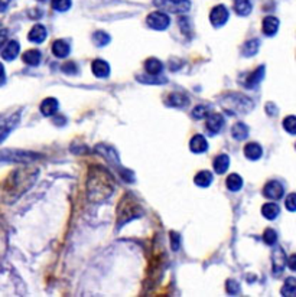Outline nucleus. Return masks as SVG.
I'll use <instances>...</instances> for the list:
<instances>
[{
    "label": "nucleus",
    "instance_id": "nucleus-1",
    "mask_svg": "<svg viewBox=\"0 0 296 297\" xmlns=\"http://www.w3.org/2000/svg\"><path fill=\"white\" fill-rule=\"evenodd\" d=\"M116 189L114 179L109 170L100 166H92L87 177V193L91 202L107 201Z\"/></svg>",
    "mask_w": 296,
    "mask_h": 297
},
{
    "label": "nucleus",
    "instance_id": "nucleus-2",
    "mask_svg": "<svg viewBox=\"0 0 296 297\" xmlns=\"http://www.w3.org/2000/svg\"><path fill=\"white\" fill-rule=\"evenodd\" d=\"M37 176H38V169L32 166H23L13 170L9 175L4 185L6 201L9 199V202H13L19 196H22L35 183Z\"/></svg>",
    "mask_w": 296,
    "mask_h": 297
},
{
    "label": "nucleus",
    "instance_id": "nucleus-3",
    "mask_svg": "<svg viewBox=\"0 0 296 297\" xmlns=\"http://www.w3.org/2000/svg\"><path fill=\"white\" fill-rule=\"evenodd\" d=\"M143 215V208L137 202V199L131 195L127 193L126 196L122 198L119 207H117V225L119 228L126 225L127 222L140 218Z\"/></svg>",
    "mask_w": 296,
    "mask_h": 297
},
{
    "label": "nucleus",
    "instance_id": "nucleus-4",
    "mask_svg": "<svg viewBox=\"0 0 296 297\" xmlns=\"http://www.w3.org/2000/svg\"><path fill=\"white\" fill-rule=\"evenodd\" d=\"M222 108L230 114H244L253 110V101L243 94H228L221 100Z\"/></svg>",
    "mask_w": 296,
    "mask_h": 297
},
{
    "label": "nucleus",
    "instance_id": "nucleus-5",
    "mask_svg": "<svg viewBox=\"0 0 296 297\" xmlns=\"http://www.w3.org/2000/svg\"><path fill=\"white\" fill-rule=\"evenodd\" d=\"M41 156L34 152H25V150H0V162H10V163H32Z\"/></svg>",
    "mask_w": 296,
    "mask_h": 297
},
{
    "label": "nucleus",
    "instance_id": "nucleus-6",
    "mask_svg": "<svg viewBox=\"0 0 296 297\" xmlns=\"http://www.w3.org/2000/svg\"><path fill=\"white\" fill-rule=\"evenodd\" d=\"M95 152H98V155H101V156H103L110 165H113L116 169L120 170L123 179H126L127 182H133V173L126 169H122L119 156H117V153L114 152V149H111L110 146H106V144H100V146L95 147Z\"/></svg>",
    "mask_w": 296,
    "mask_h": 297
},
{
    "label": "nucleus",
    "instance_id": "nucleus-7",
    "mask_svg": "<svg viewBox=\"0 0 296 297\" xmlns=\"http://www.w3.org/2000/svg\"><path fill=\"white\" fill-rule=\"evenodd\" d=\"M153 4L165 13H186L191 9L189 0H153Z\"/></svg>",
    "mask_w": 296,
    "mask_h": 297
},
{
    "label": "nucleus",
    "instance_id": "nucleus-8",
    "mask_svg": "<svg viewBox=\"0 0 296 297\" xmlns=\"http://www.w3.org/2000/svg\"><path fill=\"white\" fill-rule=\"evenodd\" d=\"M20 120V111H15L13 114L0 116V143H3L7 136L16 128Z\"/></svg>",
    "mask_w": 296,
    "mask_h": 297
},
{
    "label": "nucleus",
    "instance_id": "nucleus-9",
    "mask_svg": "<svg viewBox=\"0 0 296 297\" xmlns=\"http://www.w3.org/2000/svg\"><path fill=\"white\" fill-rule=\"evenodd\" d=\"M146 23L150 29L155 31H165L170 25L169 16L165 12H153L148 16Z\"/></svg>",
    "mask_w": 296,
    "mask_h": 297
},
{
    "label": "nucleus",
    "instance_id": "nucleus-10",
    "mask_svg": "<svg viewBox=\"0 0 296 297\" xmlns=\"http://www.w3.org/2000/svg\"><path fill=\"white\" fill-rule=\"evenodd\" d=\"M228 17H230V13H228V9L224 4L215 6L211 10V13H210V22L212 23V26H215V28H220V26L225 25Z\"/></svg>",
    "mask_w": 296,
    "mask_h": 297
},
{
    "label": "nucleus",
    "instance_id": "nucleus-11",
    "mask_svg": "<svg viewBox=\"0 0 296 297\" xmlns=\"http://www.w3.org/2000/svg\"><path fill=\"white\" fill-rule=\"evenodd\" d=\"M283 193H285V189L278 180H270L263 188V195L267 199H280Z\"/></svg>",
    "mask_w": 296,
    "mask_h": 297
},
{
    "label": "nucleus",
    "instance_id": "nucleus-12",
    "mask_svg": "<svg viewBox=\"0 0 296 297\" xmlns=\"http://www.w3.org/2000/svg\"><path fill=\"white\" fill-rule=\"evenodd\" d=\"M224 124H225V120H224V117L221 116V114H218V113H212V114H208L207 116V123H205V126H207V130H208V133L210 134H218L220 131H221V128L224 127Z\"/></svg>",
    "mask_w": 296,
    "mask_h": 297
},
{
    "label": "nucleus",
    "instance_id": "nucleus-13",
    "mask_svg": "<svg viewBox=\"0 0 296 297\" xmlns=\"http://www.w3.org/2000/svg\"><path fill=\"white\" fill-rule=\"evenodd\" d=\"M286 265V254L280 247H276L272 255V267H273V274H280Z\"/></svg>",
    "mask_w": 296,
    "mask_h": 297
},
{
    "label": "nucleus",
    "instance_id": "nucleus-14",
    "mask_svg": "<svg viewBox=\"0 0 296 297\" xmlns=\"http://www.w3.org/2000/svg\"><path fill=\"white\" fill-rule=\"evenodd\" d=\"M189 149L195 155L205 153L208 150V141H207V139L203 134H195L191 139V141H189Z\"/></svg>",
    "mask_w": 296,
    "mask_h": 297
},
{
    "label": "nucleus",
    "instance_id": "nucleus-15",
    "mask_svg": "<svg viewBox=\"0 0 296 297\" xmlns=\"http://www.w3.org/2000/svg\"><path fill=\"white\" fill-rule=\"evenodd\" d=\"M261 29H263V34L266 36H275L278 34V29H279V20L278 17L275 16H266L263 19V25H261Z\"/></svg>",
    "mask_w": 296,
    "mask_h": 297
},
{
    "label": "nucleus",
    "instance_id": "nucleus-16",
    "mask_svg": "<svg viewBox=\"0 0 296 297\" xmlns=\"http://www.w3.org/2000/svg\"><path fill=\"white\" fill-rule=\"evenodd\" d=\"M91 71L97 78H107L110 75V65L104 59H95L91 65Z\"/></svg>",
    "mask_w": 296,
    "mask_h": 297
},
{
    "label": "nucleus",
    "instance_id": "nucleus-17",
    "mask_svg": "<svg viewBox=\"0 0 296 297\" xmlns=\"http://www.w3.org/2000/svg\"><path fill=\"white\" fill-rule=\"evenodd\" d=\"M19 52H20V45H19V42H18V41H10V42L3 48V51H1V58H3L4 61H13V59L18 58Z\"/></svg>",
    "mask_w": 296,
    "mask_h": 297
},
{
    "label": "nucleus",
    "instance_id": "nucleus-18",
    "mask_svg": "<svg viewBox=\"0 0 296 297\" xmlns=\"http://www.w3.org/2000/svg\"><path fill=\"white\" fill-rule=\"evenodd\" d=\"M263 78H264V67H259L256 71H253L249 75V78L244 81V87L249 88V89H254V88L259 87V84L261 83Z\"/></svg>",
    "mask_w": 296,
    "mask_h": 297
},
{
    "label": "nucleus",
    "instance_id": "nucleus-19",
    "mask_svg": "<svg viewBox=\"0 0 296 297\" xmlns=\"http://www.w3.org/2000/svg\"><path fill=\"white\" fill-rule=\"evenodd\" d=\"M46 35H48V32H46V28L43 26V25H35L32 29H31V32H29V35H28V39L31 41V42L34 43H42L45 39H46Z\"/></svg>",
    "mask_w": 296,
    "mask_h": 297
},
{
    "label": "nucleus",
    "instance_id": "nucleus-20",
    "mask_svg": "<svg viewBox=\"0 0 296 297\" xmlns=\"http://www.w3.org/2000/svg\"><path fill=\"white\" fill-rule=\"evenodd\" d=\"M189 100L185 94H181V92H173L169 94V97L166 98V104L170 107H175V108H184L185 105H188Z\"/></svg>",
    "mask_w": 296,
    "mask_h": 297
},
{
    "label": "nucleus",
    "instance_id": "nucleus-21",
    "mask_svg": "<svg viewBox=\"0 0 296 297\" xmlns=\"http://www.w3.org/2000/svg\"><path fill=\"white\" fill-rule=\"evenodd\" d=\"M263 155V149L259 143H247L244 146V156L249 159V160H259Z\"/></svg>",
    "mask_w": 296,
    "mask_h": 297
},
{
    "label": "nucleus",
    "instance_id": "nucleus-22",
    "mask_svg": "<svg viewBox=\"0 0 296 297\" xmlns=\"http://www.w3.org/2000/svg\"><path fill=\"white\" fill-rule=\"evenodd\" d=\"M23 62L31 65V67H38L42 61V53L39 49H31V51H26L22 56Z\"/></svg>",
    "mask_w": 296,
    "mask_h": 297
},
{
    "label": "nucleus",
    "instance_id": "nucleus-23",
    "mask_svg": "<svg viewBox=\"0 0 296 297\" xmlns=\"http://www.w3.org/2000/svg\"><path fill=\"white\" fill-rule=\"evenodd\" d=\"M58 107H59V104H58L56 98H52V97L45 98L42 101V104H41V113H42L43 116H46V117L54 116L58 111Z\"/></svg>",
    "mask_w": 296,
    "mask_h": 297
},
{
    "label": "nucleus",
    "instance_id": "nucleus-24",
    "mask_svg": "<svg viewBox=\"0 0 296 297\" xmlns=\"http://www.w3.org/2000/svg\"><path fill=\"white\" fill-rule=\"evenodd\" d=\"M145 70L149 75H161L164 71V64L156 58H149L145 62Z\"/></svg>",
    "mask_w": 296,
    "mask_h": 297
},
{
    "label": "nucleus",
    "instance_id": "nucleus-25",
    "mask_svg": "<svg viewBox=\"0 0 296 297\" xmlns=\"http://www.w3.org/2000/svg\"><path fill=\"white\" fill-rule=\"evenodd\" d=\"M52 53L56 58H67L70 55V45L62 39L55 41L52 43Z\"/></svg>",
    "mask_w": 296,
    "mask_h": 297
},
{
    "label": "nucleus",
    "instance_id": "nucleus-26",
    "mask_svg": "<svg viewBox=\"0 0 296 297\" xmlns=\"http://www.w3.org/2000/svg\"><path fill=\"white\" fill-rule=\"evenodd\" d=\"M212 166H214L215 173L222 175V173H225V172H227L228 166H230V157H228L227 155H220V156H217V157L214 159Z\"/></svg>",
    "mask_w": 296,
    "mask_h": 297
},
{
    "label": "nucleus",
    "instance_id": "nucleus-27",
    "mask_svg": "<svg viewBox=\"0 0 296 297\" xmlns=\"http://www.w3.org/2000/svg\"><path fill=\"white\" fill-rule=\"evenodd\" d=\"M225 185H227V189L231 191V192H239L241 188H243V179L240 175L237 173H231L227 180H225Z\"/></svg>",
    "mask_w": 296,
    "mask_h": 297
},
{
    "label": "nucleus",
    "instance_id": "nucleus-28",
    "mask_svg": "<svg viewBox=\"0 0 296 297\" xmlns=\"http://www.w3.org/2000/svg\"><path fill=\"white\" fill-rule=\"evenodd\" d=\"M261 213H263V216L264 218H267V219H276L278 218V215L280 213V208H279V205L278 204H275V202H267V204H264L263 207H261Z\"/></svg>",
    "mask_w": 296,
    "mask_h": 297
},
{
    "label": "nucleus",
    "instance_id": "nucleus-29",
    "mask_svg": "<svg viewBox=\"0 0 296 297\" xmlns=\"http://www.w3.org/2000/svg\"><path fill=\"white\" fill-rule=\"evenodd\" d=\"M231 136L241 141V140H246L249 137V127L244 124V123H236L233 127H231Z\"/></svg>",
    "mask_w": 296,
    "mask_h": 297
},
{
    "label": "nucleus",
    "instance_id": "nucleus-30",
    "mask_svg": "<svg viewBox=\"0 0 296 297\" xmlns=\"http://www.w3.org/2000/svg\"><path fill=\"white\" fill-rule=\"evenodd\" d=\"M260 45H261L260 39H250V41H247V42L243 45L241 53H243L244 56H254V55L259 52Z\"/></svg>",
    "mask_w": 296,
    "mask_h": 297
},
{
    "label": "nucleus",
    "instance_id": "nucleus-31",
    "mask_svg": "<svg viewBox=\"0 0 296 297\" xmlns=\"http://www.w3.org/2000/svg\"><path fill=\"white\" fill-rule=\"evenodd\" d=\"M195 185L200 188H208L212 182V173L208 170H203L200 173H197L195 179H194Z\"/></svg>",
    "mask_w": 296,
    "mask_h": 297
},
{
    "label": "nucleus",
    "instance_id": "nucleus-32",
    "mask_svg": "<svg viewBox=\"0 0 296 297\" xmlns=\"http://www.w3.org/2000/svg\"><path fill=\"white\" fill-rule=\"evenodd\" d=\"M234 10L240 16H247L252 12L250 0H234Z\"/></svg>",
    "mask_w": 296,
    "mask_h": 297
},
{
    "label": "nucleus",
    "instance_id": "nucleus-33",
    "mask_svg": "<svg viewBox=\"0 0 296 297\" xmlns=\"http://www.w3.org/2000/svg\"><path fill=\"white\" fill-rule=\"evenodd\" d=\"M92 42H94L95 46L103 48V46H106V45L111 42V36L109 34L103 32V31H97V32L92 34Z\"/></svg>",
    "mask_w": 296,
    "mask_h": 297
},
{
    "label": "nucleus",
    "instance_id": "nucleus-34",
    "mask_svg": "<svg viewBox=\"0 0 296 297\" xmlns=\"http://www.w3.org/2000/svg\"><path fill=\"white\" fill-rule=\"evenodd\" d=\"M296 295V280L294 277H289L283 287H282V296H288V297H294Z\"/></svg>",
    "mask_w": 296,
    "mask_h": 297
},
{
    "label": "nucleus",
    "instance_id": "nucleus-35",
    "mask_svg": "<svg viewBox=\"0 0 296 297\" xmlns=\"http://www.w3.org/2000/svg\"><path fill=\"white\" fill-rule=\"evenodd\" d=\"M208 114H210V105H203V104H200V105L194 107V110H192V117H194L195 120L205 119Z\"/></svg>",
    "mask_w": 296,
    "mask_h": 297
},
{
    "label": "nucleus",
    "instance_id": "nucleus-36",
    "mask_svg": "<svg viewBox=\"0 0 296 297\" xmlns=\"http://www.w3.org/2000/svg\"><path fill=\"white\" fill-rule=\"evenodd\" d=\"M137 81L143 83V84H165L166 83V78H159L158 75H148V77H137Z\"/></svg>",
    "mask_w": 296,
    "mask_h": 297
},
{
    "label": "nucleus",
    "instance_id": "nucleus-37",
    "mask_svg": "<svg viewBox=\"0 0 296 297\" xmlns=\"http://www.w3.org/2000/svg\"><path fill=\"white\" fill-rule=\"evenodd\" d=\"M263 241H264L267 245H275L276 241H278V234H276V231L272 229V228H267V229L264 231V234H263Z\"/></svg>",
    "mask_w": 296,
    "mask_h": 297
},
{
    "label": "nucleus",
    "instance_id": "nucleus-38",
    "mask_svg": "<svg viewBox=\"0 0 296 297\" xmlns=\"http://www.w3.org/2000/svg\"><path fill=\"white\" fill-rule=\"evenodd\" d=\"M71 7V0H52V9L58 12H67Z\"/></svg>",
    "mask_w": 296,
    "mask_h": 297
},
{
    "label": "nucleus",
    "instance_id": "nucleus-39",
    "mask_svg": "<svg viewBox=\"0 0 296 297\" xmlns=\"http://www.w3.org/2000/svg\"><path fill=\"white\" fill-rule=\"evenodd\" d=\"M283 128L289 134H296V119L295 116H289L283 120Z\"/></svg>",
    "mask_w": 296,
    "mask_h": 297
},
{
    "label": "nucleus",
    "instance_id": "nucleus-40",
    "mask_svg": "<svg viewBox=\"0 0 296 297\" xmlns=\"http://www.w3.org/2000/svg\"><path fill=\"white\" fill-rule=\"evenodd\" d=\"M225 289H227V293L228 295H239L240 293V284L236 281V280H227V283H225Z\"/></svg>",
    "mask_w": 296,
    "mask_h": 297
},
{
    "label": "nucleus",
    "instance_id": "nucleus-41",
    "mask_svg": "<svg viewBox=\"0 0 296 297\" xmlns=\"http://www.w3.org/2000/svg\"><path fill=\"white\" fill-rule=\"evenodd\" d=\"M62 71H64L65 74H68V75H74V74L78 72V67H77L75 62L68 61V62H65V64L62 65Z\"/></svg>",
    "mask_w": 296,
    "mask_h": 297
},
{
    "label": "nucleus",
    "instance_id": "nucleus-42",
    "mask_svg": "<svg viewBox=\"0 0 296 297\" xmlns=\"http://www.w3.org/2000/svg\"><path fill=\"white\" fill-rule=\"evenodd\" d=\"M169 237H170V248H172L173 251H178L179 247H181V235L172 231L169 234Z\"/></svg>",
    "mask_w": 296,
    "mask_h": 297
},
{
    "label": "nucleus",
    "instance_id": "nucleus-43",
    "mask_svg": "<svg viewBox=\"0 0 296 297\" xmlns=\"http://www.w3.org/2000/svg\"><path fill=\"white\" fill-rule=\"evenodd\" d=\"M286 208H288V211L295 212L296 211V193H289V195H288V198H286Z\"/></svg>",
    "mask_w": 296,
    "mask_h": 297
},
{
    "label": "nucleus",
    "instance_id": "nucleus-44",
    "mask_svg": "<svg viewBox=\"0 0 296 297\" xmlns=\"http://www.w3.org/2000/svg\"><path fill=\"white\" fill-rule=\"evenodd\" d=\"M7 35H9V32H7L6 29H1V31H0V48L7 41Z\"/></svg>",
    "mask_w": 296,
    "mask_h": 297
},
{
    "label": "nucleus",
    "instance_id": "nucleus-45",
    "mask_svg": "<svg viewBox=\"0 0 296 297\" xmlns=\"http://www.w3.org/2000/svg\"><path fill=\"white\" fill-rule=\"evenodd\" d=\"M4 84H6V71H4L3 64H0V87Z\"/></svg>",
    "mask_w": 296,
    "mask_h": 297
},
{
    "label": "nucleus",
    "instance_id": "nucleus-46",
    "mask_svg": "<svg viewBox=\"0 0 296 297\" xmlns=\"http://www.w3.org/2000/svg\"><path fill=\"white\" fill-rule=\"evenodd\" d=\"M295 261H296V255H291V257H289V262H288V264H289V268H291L292 271H295L296 270Z\"/></svg>",
    "mask_w": 296,
    "mask_h": 297
},
{
    "label": "nucleus",
    "instance_id": "nucleus-47",
    "mask_svg": "<svg viewBox=\"0 0 296 297\" xmlns=\"http://www.w3.org/2000/svg\"><path fill=\"white\" fill-rule=\"evenodd\" d=\"M9 1L10 0H0V12H4L9 6Z\"/></svg>",
    "mask_w": 296,
    "mask_h": 297
}]
</instances>
